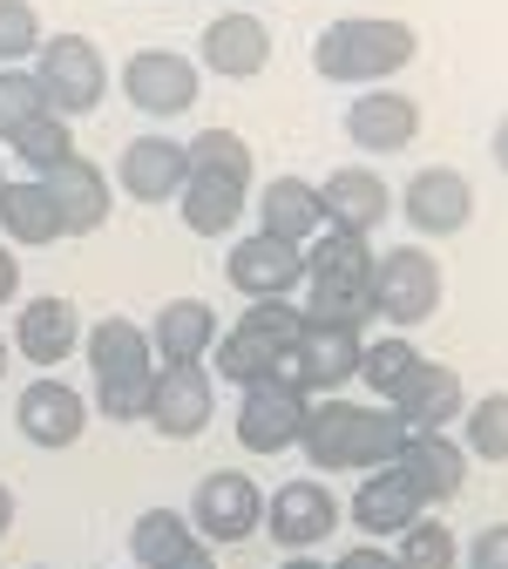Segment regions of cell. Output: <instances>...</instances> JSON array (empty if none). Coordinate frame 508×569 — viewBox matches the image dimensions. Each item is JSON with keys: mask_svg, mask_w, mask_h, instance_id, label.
<instances>
[{"mask_svg": "<svg viewBox=\"0 0 508 569\" xmlns=\"http://www.w3.org/2000/svg\"><path fill=\"white\" fill-rule=\"evenodd\" d=\"M278 569H332V562H319V556H285Z\"/></svg>", "mask_w": 508, "mask_h": 569, "instance_id": "cell-46", "label": "cell"}, {"mask_svg": "<svg viewBox=\"0 0 508 569\" xmlns=\"http://www.w3.org/2000/svg\"><path fill=\"white\" fill-rule=\"evenodd\" d=\"M394 562L400 569H461V542H455V529L441 516H420L414 529H400Z\"/></svg>", "mask_w": 508, "mask_h": 569, "instance_id": "cell-36", "label": "cell"}, {"mask_svg": "<svg viewBox=\"0 0 508 569\" xmlns=\"http://www.w3.org/2000/svg\"><path fill=\"white\" fill-rule=\"evenodd\" d=\"M14 427H21L28 448L61 455V448H76V441L89 435V400L68 387V380H34V387L14 400Z\"/></svg>", "mask_w": 508, "mask_h": 569, "instance_id": "cell-12", "label": "cell"}, {"mask_svg": "<svg viewBox=\"0 0 508 569\" xmlns=\"http://www.w3.org/2000/svg\"><path fill=\"white\" fill-rule=\"evenodd\" d=\"M177 569H217V549H210V542H197V549H190Z\"/></svg>", "mask_w": 508, "mask_h": 569, "instance_id": "cell-43", "label": "cell"}, {"mask_svg": "<svg viewBox=\"0 0 508 569\" xmlns=\"http://www.w3.org/2000/svg\"><path fill=\"white\" fill-rule=\"evenodd\" d=\"M394 468L420 488V502H427V509H434V502H455L461 481H468V455H461L455 435H414L407 455H400Z\"/></svg>", "mask_w": 508, "mask_h": 569, "instance_id": "cell-25", "label": "cell"}, {"mask_svg": "<svg viewBox=\"0 0 508 569\" xmlns=\"http://www.w3.org/2000/svg\"><path fill=\"white\" fill-rule=\"evenodd\" d=\"M407 441H414V427H407L394 407H359V420H352V468H359V475L394 468V461L407 455Z\"/></svg>", "mask_w": 508, "mask_h": 569, "instance_id": "cell-31", "label": "cell"}, {"mask_svg": "<svg viewBox=\"0 0 508 569\" xmlns=\"http://www.w3.org/2000/svg\"><path fill=\"white\" fill-rule=\"evenodd\" d=\"M217 332L225 326H217V312L203 299H170L150 326V352H157V367H203Z\"/></svg>", "mask_w": 508, "mask_h": 569, "instance_id": "cell-23", "label": "cell"}, {"mask_svg": "<svg viewBox=\"0 0 508 569\" xmlns=\"http://www.w3.org/2000/svg\"><path fill=\"white\" fill-rule=\"evenodd\" d=\"M306 407H312V393H306L292 373H271V380L245 387V407H238V448H251V455H285V448H299Z\"/></svg>", "mask_w": 508, "mask_h": 569, "instance_id": "cell-7", "label": "cell"}, {"mask_svg": "<svg viewBox=\"0 0 508 569\" xmlns=\"http://www.w3.org/2000/svg\"><path fill=\"white\" fill-rule=\"evenodd\" d=\"M89 373H96V413L102 420H142L157 387V352L136 319H96L89 326Z\"/></svg>", "mask_w": 508, "mask_h": 569, "instance_id": "cell-3", "label": "cell"}, {"mask_svg": "<svg viewBox=\"0 0 508 569\" xmlns=\"http://www.w3.org/2000/svg\"><path fill=\"white\" fill-rule=\"evenodd\" d=\"M34 82H41L54 116L76 122L109 96V61H102V48L89 34H48L41 54H34Z\"/></svg>", "mask_w": 508, "mask_h": 569, "instance_id": "cell-5", "label": "cell"}, {"mask_svg": "<svg viewBox=\"0 0 508 569\" xmlns=\"http://www.w3.org/2000/svg\"><path fill=\"white\" fill-rule=\"evenodd\" d=\"M414 435H448V427L461 420V407H468V387H461V373L455 367H441V360H420L414 373H407V387L387 400Z\"/></svg>", "mask_w": 508, "mask_h": 569, "instance_id": "cell-18", "label": "cell"}, {"mask_svg": "<svg viewBox=\"0 0 508 569\" xmlns=\"http://www.w3.org/2000/svg\"><path fill=\"white\" fill-rule=\"evenodd\" d=\"M258 231H271V238H285V244L306 251V244L326 231L319 183H306V177H271V183L258 190Z\"/></svg>", "mask_w": 508, "mask_h": 569, "instance_id": "cell-24", "label": "cell"}, {"mask_svg": "<svg viewBox=\"0 0 508 569\" xmlns=\"http://www.w3.org/2000/svg\"><path fill=\"white\" fill-rule=\"evenodd\" d=\"M420 516H427V502H420V488L400 468H373L367 481L352 488V522H359V536H400Z\"/></svg>", "mask_w": 508, "mask_h": 569, "instance_id": "cell-22", "label": "cell"}, {"mask_svg": "<svg viewBox=\"0 0 508 569\" xmlns=\"http://www.w3.org/2000/svg\"><path fill=\"white\" fill-rule=\"evenodd\" d=\"M54 218H61V238H89L109 224V203H116V183L89 163V157H61L48 177H41Z\"/></svg>", "mask_w": 508, "mask_h": 569, "instance_id": "cell-15", "label": "cell"}, {"mask_svg": "<svg viewBox=\"0 0 508 569\" xmlns=\"http://www.w3.org/2000/svg\"><path fill=\"white\" fill-rule=\"evenodd\" d=\"M292 373L312 400H326V393H339L346 380H359V332L352 326H326V319H306V332H299V346H292Z\"/></svg>", "mask_w": 508, "mask_h": 569, "instance_id": "cell-16", "label": "cell"}, {"mask_svg": "<svg viewBox=\"0 0 508 569\" xmlns=\"http://www.w3.org/2000/svg\"><path fill=\"white\" fill-rule=\"evenodd\" d=\"M8 529H14V488L0 481V536H8Z\"/></svg>", "mask_w": 508, "mask_h": 569, "instance_id": "cell-44", "label": "cell"}, {"mask_svg": "<svg viewBox=\"0 0 508 569\" xmlns=\"http://www.w3.org/2000/svg\"><path fill=\"white\" fill-rule=\"evenodd\" d=\"M414 54H420V34H414L407 21H387V14L326 21L319 41H312L319 82H339V89H387Z\"/></svg>", "mask_w": 508, "mask_h": 569, "instance_id": "cell-1", "label": "cell"}, {"mask_svg": "<svg viewBox=\"0 0 508 569\" xmlns=\"http://www.w3.org/2000/svg\"><path fill=\"white\" fill-rule=\"evenodd\" d=\"M461 455L488 468L508 461V393H481L475 407H461Z\"/></svg>", "mask_w": 508, "mask_h": 569, "instance_id": "cell-34", "label": "cell"}, {"mask_svg": "<svg viewBox=\"0 0 508 569\" xmlns=\"http://www.w3.org/2000/svg\"><path fill=\"white\" fill-rule=\"evenodd\" d=\"M346 136L367 157H400L420 136V102L400 96V89H359V102L346 109Z\"/></svg>", "mask_w": 508, "mask_h": 569, "instance_id": "cell-17", "label": "cell"}, {"mask_svg": "<svg viewBox=\"0 0 508 569\" xmlns=\"http://www.w3.org/2000/svg\"><path fill=\"white\" fill-rule=\"evenodd\" d=\"M238 8H251V0H238Z\"/></svg>", "mask_w": 508, "mask_h": 569, "instance_id": "cell-49", "label": "cell"}, {"mask_svg": "<svg viewBox=\"0 0 508 569\" xmlns=\"http://www.w3.org/2000/svg\"><path fill=\"white\" fill-rule=\"evenodd\" d=\"M14 292H21V264H14L8 244H0V306H14Z\"/></svg>", "mask_w": 508, "mask_h": 569, "instance_id": "cell-42", "label": "cell"}, {"mask_svg": "<svg viewBox=\"0 0 508 569\" xmlns=\"http://www.w3.org/2000/svg\"><path fill=\"white\" fill-rule=\"evenodd\" d=\"M48 109L41 82H34V68H0V142H8L21 122H34Z\"/></svg>", "mask_w": 508, "mask_h": 569, "instance_id": "cell-38", "label": "cell"}, {"mask_svg": "<svg viewBox=\"0 0 508 569\" xmlns=\"http://www.w3.org/2000/svg\"><path fill=\"white\" fill-rule=\"evenodd\" d=\"M285 367H292V360H285L271 339H258L251 326L217 332V346H210V380H231V387H258V380H271Z\"/></svg>", "mask_w": 508, "mask_h": 569, "instance_id": "cell-29", "label": "cell"}, {"mask_svg": "<svg viewBox=\"0 0 508 569\" xmlns=\"http://www.w3.org/2000/svg\"><path fill=\"white\" fill-rule=\"evenodd\" d=\"M332 569H400V562H394V549H380V542H352Z\"/></svg>", "mask_w": 508, "mask_h": 569, "instance_id": "cell-41", "label": "cell"}, {"mask_svg": "<svg viewBox=\"0 0 508 569\" xmlns=\"http://www.w3.org/2000/svg\"><path fill=\"white\" fill-rule=\"evenodd\" d=\"M8 346L21 352L28 367H61L68 352L82 346V312L68 306V299H54V292H48V299H28L21 319H14V339H8Z\"/></svg>", "mask_w": 508, "mask_h": 569, "instance_id": "cell-21", "label": "cell"}, {"mask_svg": "<svg viewBox=\"0 0 508 569\" xmlns=\"http://www.w3.org/2000/svg\"><path fill=\"white\" fill-rule=\"evenodd\" d=\"M0 190H8V157H0Z\"/></svg>", "mask_w": 508, "mask_h": 569, "instance_id": "cell-48", "label": "cell"}, {"mask_svg": "<svg viewBox=\"0 0 508 569\" xmlns=\"http://www.w3.org/2000/svg\"><path fill=\"white\" fill-rule=\"evenodd\" d=\"M197 542H203V536L190 529L183 509H142L136 529H129V556H136V569H177Z\"/></svg>", "mask_w": 508, "mask_h": 569, "instance_id": "cell-30", "label": "cell"}, {"mask_svg": "<svg viewBox=\"0 0 508 569\" xmlns=\"http://www.w3.org/2000/svg\"><path fill=\"white\" fill-rule=\"evenodd\" d=\"M319 203H326V224L332 231H359V238H373L387 218H394V190H387V177L380 170H332L326 183H319Z\"/></svg>", "mask_w": 508, "mask_h": 569, "instance_id": "cell-19", "label": "cell"}, {"mask_svg": "<svg viewBox=\"0 0 508 569\" xmlns=\"http://www.w3.org/2000/svg\"><path fill=\"white\" fill-rule=\"evenodd\" d=\"M41 14H34V0H0V68H21L41 54Z\"/></svg>", "mask_w": 508, "mask_h": 569, "instance_id": "cell-37", "label": "cell"}, {"mask_svg": "<svg viewBox=\"0 0 508 569\" xmlns=\"http://www.w3.org/2000/svg\"><path fill=\"white\" fill-rule=\"evenodd\" d=\"M441 312V264L420 244H394L373 258V319H387L394 332H420Z\"/></svg>", "mask_w": 508, "mask_h": 569, "instance_id": "cell-4", "label": "cell"}, {"mask_svg": "<svg viewBox=\"0 0 508 569\" xmlns=\"http://www.w3.org/2000/svg\"><path fill=\"white\" fill-rule=\"evenodd\" d=\"M122 96L142 116H183L203 96V68L190 54H177V48H136L122 61Z\"/></svg>", "mask_w": 508, "mask_h": 569, "instance_id": "cell-8", "label": "cell"}, {"mask_svg": "<svg viewBox=\"0 0 508 569\" xmlns=\"http://www.w3.org/2000/svg\"><path fill=\"white\" fill-rule=\"evenodd\" d=\"M190 529L217 549V542H251L265 529V488L238 468H217L197 481V502H190Z\"/></svg>", "mask_w": 508, "mask_h": 569, "instance_id": "cell-6", "label": "cell"}, {"mask_svg": "<svg viewBox=\"0 0 508 569\" xmlns=\"http://www.w3.org/2000/svg\"><path fill=\"white\" fill-rule=\"evenodd\" d=\"M8 360H14V346H8V339H0V380H8Z\"/></svg>", "mask_w": 508, "mask_h": 569, "instance_id": "cell-47", "label": "cell"}, {"mask_svg": "<svg viewBox=\"0 0 508 569\" xmlns=\"http://www.w3.org/2000/svg\"><path fill=\"white\" fill-rule=\"evenodd\" d=\"M488 150H495V163H501V170H508V116H501V122H495V142H488Z\"/></svg>", "mask_w": 508, "mask_h": 569, "instance_id": "cell-45", "label": "cell"}, {"mask_svg": "<svg viewBox=\"0 0 508 569\" xmlns=\"http://www.w3.org/2000/svg\"><path fill=\"white\" fill-rule=\"evenodd\" d=\"M245 183H231V177H197L190 170V183L177 190V218H183V231H197V238H225V231H238V218H245Z\"/></svg>", "mask_w": 508, "mask_h": 569, "instance_id": "cell-27", "label": "cell"}, {"mask_svg": "<svg viewBox=\"0 0 508 569\" xmlns=\"http://www.w3.org/2000/svg\"><path fill=\"white\" fill-rule=\"evenodd\" d=\"M265 61H271V28L251 14V8H231V14H217L197 41V68L203 76H225V82H251L265 76Z\"/></svg>", "mask_w": 508, "mask_h": 569, "instance_id": "cell-13", "label": "cell"}, {"mask_svg": "<svg viewBox=\"0 0 508 569\" xmlns=\"http://www.w3.org/2000/svg\"><path fill=\"white\" fill-rule=\"evenodd\" d=\"M238 326H251L258 339H271V346L285 352V360H292V346H299V332H306V312H299L292 299H258Z\"/></svg>", "mask_w": 508, "mask_h": 569, "instance_id": "cell-39", "label": "cell"}, {"mask_svg": "<svg viewBox=\"0 0 508 569\" xmlns=\"http://www.w3.org/2000/svg\"><path fill=\"white\" fill-rule=\"evenodd\" d=\"M373 238L359 231H319L306 244V319H326V326H367L373 319Z\"/></svg>", "mask_w": 508, "mask_h": 569, "instance_id": "cell-2", "label": "cell"}, {"mask_svg": "<svg viewBox=\"0 0 508 569\" xmlns=\"http://www.w3.org/2000/svg\"><path fill=\"white\" fill-rule=\"evenodd\" d=\"M420 367V346L414 332H380V339H359V380L380 393V407L407 387V373Z\"/></svg>", "mask_w": 508, "mask_h": 569, "instance_id": "cell-32", "label": "cell"}, {"mask_svg": "<svg viewBox=\"0 0 508 569\" xmlns=\"http://www.w3.org/2000/svg\"><path fill=\"white\" fill-rule=\"evenodd\" d=\"M8 157H21V163H28V177H48L61 157H76V129H68V116L41 109L34 122H21V129L8 136Z\"/></svg>", "mask_w": 508, "mask_h": 569, "instance_id": "cell-33", "label": "cell"}, {"mask_svg": "<svg viewBox=\"0 0 508 569\" xmlns=\"http://www.w3.org/2000/svg\"><path fill=\"white\" fill-rule=\"evenodd\" d=\"M225 278L238 284L251 306H258V299H292L299 284H306V251L285 244V238H271V231H251V238L231 244Z\"/></svg>", "mask_w": 508, "mask_h": 569, "instance_id": "cell-11", "label": "cell"}, {"mask_svg": "<svg viewBox=\"0 0 508 569\" xmlns=\"http://www.w3.org/2000/svg\"><path fill=\"white\" fill-rule=\"evenodd\" d=\"M183 157L197 177H231L251 190V142L238 129H197V142H183Z\"/></svg>", "mask_w": 508, "mask_h": 569, "instance_id": "cell-35", "label": "cell"}, {"mask_svg": "<svg viewBox=\"0 0 508 569\" xmlns=\"http://www.w3.org/2000/svg\"><path fill=\"white\" fill-rule=\"evenodd\" d=\"M468 569H508V522H488L468 542Z\"/></svg>", "mask_w": 508, "mask_h": 569, "instance_id": "cell-40", "label": "cell"}, {"mask_svg": "<svg viewBox=\"0 0 508 569\" xmlns=\"http://www.w3.org/2000/svg\"><path fill=\"white\" fill-rule=\"evenodd\" d=\"M352 420H359V407L339 400V393H326V400L306 407L299 448H306V461H312L319 475H346V468H352Z\"/></svg>", "mask_w": 508, "mask_h": 569, "instance_id": "cell-26", "label": "cell"}, {"mask_svg": "<svg viewBox=\"0 0 508 569\" xmlns=\"http://www.w3.org/2000/svg\"><path fill=\"white\" fill-rule=\"evenodd\" d=\"M116 183L136 203H177V190L190 183L183 142H170V136H136L129 150H122V163H116Z\"/></svg>", "mask_w": 508, "mask_h": 569, "instance_id": "cell-20", "label": "cell"}, {"mask_svg": "<svg viewBox=\"0 0 508 569\" xmlns=\"http://www.w3.org/2000/svg\"><path fill=\"white\" fill-rule=\"evenodd\" d=\"M210 413H217V393H210L203 367H157V387H150L142 420H150L163 441H197L210 427Z\"/></svg>", "mask_w": 508, "mask_h": 569, "instance_id": "cell-14", "label": "cell"}, {"mask_svg": "<svg viewBox=\"0 0 508 569\" xmlns=\"http://www.w3.org/2000/svg\"><path fill=\"white\" fill-rule=\"evenodd\" d=\"M400 218H407L420 238H455V231H468V218H475V183H468L455 163H427V170H414L407 190H400Z\"/></svg>", "mask_w": 508, "mask_h": 569, "instance_id": "cell-9", "label": "cell"}, {"mask_svg": "<svg viewBox=\"0 0 508 569\" xmlns=\"http://www.w3.org/2000/svg\"><path fill=\"white\" fill-rule=\"evenodd\" d=\"M28 569H34V562H28Z\"/></svg>", "mask_w": 508, "mask_h": 569, "instance_id": "cell-50", "label": "cell"}, {"mask_svg": "<svg viewBox=\"0 0 508 569\" xmlns=\"http://www.w3.org/2000/svg\"><path fill=\"white\" fill-rule=\"evenodd\" d=\"M332 529H339V502L326 481H285L278 495H265V536L285 556H312Z\"/></svg>", "mask_w": 508, "mask_h": 569, "instance_id": "cell-10", "label": "cell"}, {"mask_svg": "<svg viewBox=\"0 0 508 569\" xmlns=\"http://www.w3.org/2000/svg\"><path fill=\"white\" fill-rule=\"evenodd\" d=\"M54 238H61V218L41 177H8V190H0V244H54Z\"/></svg>", "mask_w": 508, "mask_h": 569, "instance_id": "cell-28", "label": "cell"}]
</instances>
